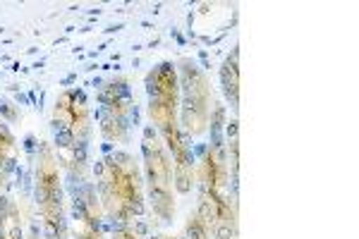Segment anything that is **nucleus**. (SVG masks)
<instances>
[{"label": "nucleus", "mask_w": 359, "mask_h": 239, "mask_svg": "<svg viewBox=\"0 0 359 239\" xmlns=\"http://www.w3.org/2000/svg\"><path fill=\"white\" fill-rule=\"evenodd\" d=\"M69 194V232L74 239H111L106 232V213L98 201L96 186L89 179L67 184Z\"/></svg>", "instance_id": "nucleus-7"}, {"label": "nucleus", "mask_w": 359, "mask_h": 239, "mask_svg": "<svg viewBox=\"0 0 359 239\" xmlns=\"http://www.w3.org/2000/svg\"><path fill=\"white\" fill-rule=\"evenodd\" d=\"M101 134L108 144H127L137 122V98L127 77H113L98 91Z\"/></svg>", "instance_id": "nucleus-6"}, {"label": "nucleus", "mask_w": 359, "mask_h": 239, "mask_svg": "<svg viewBox=\"0 0 359 239\" xmlns=\"http://www.w3.org/2000/svg\"><path fill=\"white\" fill-rule=\"evenodd\" d=\"M13 156H15V137H13V132L8 130V125L0 120V194H3V189H5V179H8Z\"/></svg>", "instance_id": "nucleus-10"}, {"label": "nucleus", "mask_w": 359, "mask_h": 239, "mask_svg": "<svg viewBox=\"0 0 359 239\" xmlns=\"http://www.w3.org/2000/svg\"><path fill=\"white\" fill-rule=\"evenodd\" d=\"M91 110L82 89L57 93L53 106V151L67 184L82 182L89 172Z\"/></svg>", "instance_id": "nucleus-2"}, {"label": "nucleus", "mask_w": 359, "mask_h": 239, "mask_svg": "<svg viewBox=\"0 0 359 239\" xmlns=\"http://www.w3.org/2000/svg\"><path fill=\"white\" fill-rule=\"evenodd\" d=\"M27 239H43V237H41V230H39V225H32V227H29Z\"/></svg>", "instance_id": "nucleus-13"}, {"label": "nucleus", "mask_w": 359, "mask_h": 239, "mask_svg": "<svg viewBox=\"0 0 359 239\" xmlns=\"http://www.w3.org/2000/svg\"><path fill=\"white\" fill-rule=\"evenodd\" d=\"M142 158H144V191L151 203V213L158 225H170L175 220V170H172V156L163 139L151 125L144 127L142 134Z\"/></svg>", "instance_id": "nucleus-4"}, {"label": "nucleus", "mask_w": 359, "mask_h": 239, "mask_svg": "<svg viewBox=\"0 0 359 239\" xmlns=\"http://www.w3.org/2000/svg\"><path fill=\"white\" fill-rule=\"evenodd\" d=\"M221 84L230 108H233V113H237V106H240V50L237 48L230 50V55L225 57L221 67Z\"/></svg>", "instance_id": "nucleus-8"}, {"label": "nucleus", "mask_w": 359, "mask_h": 239, "mask_svg": "<svg viewBox=\"0 0 359 239\" xmlns=\"http://www.w3.org/2000/svg\"><path fill=\"white\" fill-rule=\"evenodd\" d=\"M96 194L111 225L137 223L147 215L142 165L130 151L108 149L94 168Z\"/></svg>", "instance_id": "nucleus-1"}, {"label": "nucleus", "mask_w": 359, "mask_h": 239, "mask_svg": "<svg viewBox=\"0 0 359 239\" xmlns=\"http://www.w3.org/2000/svg\"><path fill=\"white\" fill-rule=\"evenodd\" d=\"M180 79V127L187 139H201L213 118V86L192 57L177 62Z\"/></svg>", "instance_id": "nucleus-5"}, {"label": "nucleus", "mask_w": 359, "mask_h": 239, "mask_svg": "<svg viewBox=\"0 0 359 239\" xmlns=\"http://www.w3.org/2000/svg\"><path fill=\"white\" fill-rule=\"evenodd\" d=\"M184 239H213L206 223L201 220V215L196 211L187 215V223H184Z\"/></svg>", "instance_id": "nucleus-12"}, {"label": "nucleus", "mask_w": 359, "mask_h": 239, "mask_svg": "<svg viewBox=\"0 0 359 239\" xmlns=\"http://www.w3.org/2000/svg\"><path fill=\"white\" fill-rule=\"evenodd\" d=\"M0 239H25L22 237V215L13 199H0Z\"/></svg>", "instance_id": "nucleus-9"}, {"label": "nucleus", "mask_w": 359, "mask_h": 239, "mask_svg": "<svg viewBox=\"0 0 359 239\" xmlns=\"http://www.w3.org/2000/svg\"><path fill=\"white\" fill-rule=\"evenodd\" d=\"M149 235H151V227L144 220L127 225H111V239H149Z\"/></svg>", "instance_id": "nucleus-11"}, {"label": "nucleus", "mask_w": 359, "mask_h": 239, "mask_svg": "<svg viewBox=\"0 0 359 239\" xmlns=\"http://www.w3.org/2000/svg\"><path fill=\"white\" fill-rule=\"evenodd\" d=\"M65 191L53 144L41 142L34 158V203H36L43 239H69Z\"/></svg>", "instance_id": "nucleus-3"}, {"label": "nucleus", "mask_w": 359, "mask_h": 239, "mask_svg": "<svg viewBox=\"0 0 359 239\" xmlns=\"http://www.w3.org/2000/svg\"><path fill=\"white\" fill-rule=\"evenodd\" d=\"M154 239H180V237H175V235H163V232H161V235H156Z\"/></svg>", "instance_id": "nucleus-14"}]
</instances>
